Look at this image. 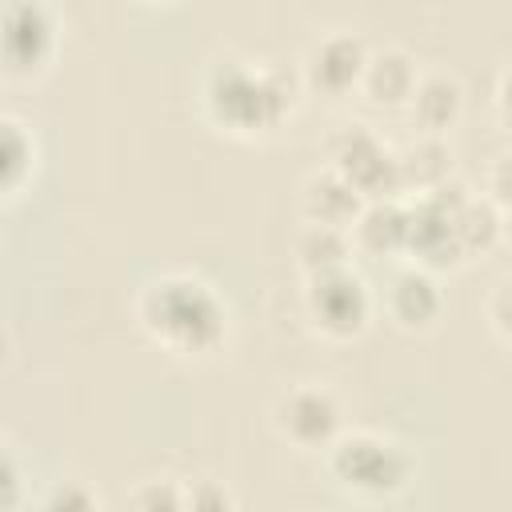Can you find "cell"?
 Segmentation results:
<instances>
[{
    "instance_id": "ba28073f",
    "label": "cell",
    "mask_w": 512,
    "mask_h": 512,
    "mask_svg": "<svg viewBox=\"0 0 512 512\" xmlns=\"http://www.w3.org/2000/svg\"><path fill=\"white\" fill-rule=\"evenodd\" d=\"M368 60V44L352 28H324L308 40L304 60H300V80L304 88L320 96H352L360 88V72Z\"/></svg>"
},
{
    "instance_id": "ac0fdd59",
    "label": "cell",
    "mask_w": 512,
    "mask_h": 512,
    "mask_svg": "<svg viewBox=\"0 0 512 512\" xmlns=\"http://www.w3.org/2000/svg\"><path fill=\"white\" fill-rule=\"evenodd\" d=\"M180 504H184V512H240L236 492L216 476H196V480L180 484Z\"/></svg>"
},
{
    "instance_id": "9c48e42d",
    "label": "cell",
    "mask_w": 512,
    "mask_h": 512,
    "mask_svg": "<svg viewBox=\"0 0 512 512\" xmlns=\"http://www.w3.org/2000/svg\"><path fill=\"white\" fill-rule=\"evenodd\" d=\"M384 312L400 332H428L444 316V284L432 268L400 264L384 288Z\"/></svg>"
},
{
    "instance_id": "4fadbf2b",
    "label": "cell",
    "mask_w": 512,
    "mask_h": 512,
    "mask_svg": "<svg viewBox=\"0 0 512 512\" xmlns=\"http://www.w3.org/2000/svg\"><path fill=\"white\" fill-rule=\"evenodd\" d=\"M352 248L364 256H404L408 248V208L404 196L388 200H364L360 216L348 228Z\"/></svg>"
},
{
    "instance_id": "44dd1931",
    "label": "cell",
    "mask_w": 512,
    "mask_h": 512,
    "mask_svg": "<svg viewBox=\"0 0 512 512\" xmlns=\"http://www.w3.org/2000/svg\"><path fill=\"white\" fill-rule=\"evenodd\" d=\"M20 500H24V468L12 444L0 436V512H16Z\"/></svg>"
},
{
    "instance_id": "7a4b0ae2",
    "label": "cell",
    "mask_w": 512,
    "mask_h": 512,
    "mask_svg": "<svg viewBox=\"0 0 512 512\" xmlns=\"http://www.w3.org/2000/svg\"><path fill=\"white\" fill-rule=\"evenodd\" d=\"M136 324L172 356H212L232 332V312L212 280L196 272H160L136 292Z\"/></svg>"
},
{
    "instance_id": "8992f818",
    "label": "cell",
    "mask_w": 512,
    "mask_h": 512,
    "mask_svg": "<svg viewBox=\"0 0 512 512\" xmlns=\"http://www.w3.org/2000/svg\"><path fill=\"white\" fill-rule=\"evenodd\" d=\"M60 20L44 0H8L0 4V76L32 80L56 56Z\"/></svg>"
},
{
    "instance_id": "30bf717a",
    "label": "cell",
    "mask_w": 512,
    "mask_h": 512,
    "mask_svg": "<svg viewBox=\"0 0 512 512\" xmlns=\"http://www.w3.org/2000/svg\"><path fill=\"white\" fill-rule=\"evenodd\" d=\"M404 116L416 128V136L444 140L460 124V116H464V88H460V80L452 72H444V68L420 72V80H416V88H412V96L404 104Z\"/></svg>"
},
{
    "instance_id": "3957f363",
    "label": "cell",
    "mask_w": 512,
    "mask_h": 512,
    "mask_svg": "<svg viewBox=\"0 0 512 512\" xmlns=\"http://www.w3.org/2000/svg\"><path fill=\"white\" fill-rule=\"evenodd\" d=\"M324 468L344 492L364 500H392L416 480L412 448L376 428H344L324 448Z\"/></svg>"
},
{
    "instance_id": "52a82bcc",
    "label": "cell",
    "mask_w": 512,
    "mask_h": 512,
    "mask_svg": "<svg viewBox=\"0 0 512 512\" xmlns=\"http://www.w3.org/2000/svg\"><path fill=\"white\" fill-rule=\"evenodd\" d=\"M272 428L300 452H324L344 432V404L328 384H288L272 400Z\"/></svg>"
},
{
    "instance_id": "7c38bea8",
    "label": "cell",
    "mask_w": 512,
    "mask_h": 512,
    "mask_svg": "<svg viewBox=\"0 0 512 512\" xmlns=\"http://www.w3.org/2000/svg\"><path fill=\"white\" fill-rule=\"evenodd\" d=\"M364 196L328 164L312 168L300 184V216L304 224H328V228H352V220L360 216Z\"/></svg>"
},
{
    "instance_id": "d6986e66",
    "label": "cell",
    "mask_w": 512,
    "mask_h": 512,
    "mask_svg": "<svg viewBox=\"0 0 512 512\" xmlns=\"http://www.w3.org/2000/svg\"><path fill=\"white\" fill-rule=\"evenodd\" d=\"M124 512H184V504H180V480H172V476H148V480H140L128 492Z\"/></svg>"
},
{
    "instance_id": "277c9868",
    "label": "cell",
    "mask_w": 512,
    "mask_h": 512,
    "mask_svg": "<svg viewBox=\"0 0 512 512\" xmlns=\"http://www.w3.org/2000/svg\"><path fill=\"white\" fill-rule=\"evenodd\" d=\"M304 316L308 324L324 336V340H356L372 312H376V296L368 288V280L348 264V268H332V272H316L304 276V292H300Z\"/></svg>"
},
{
    "instance_id": "8fae6325",
    "label": "cell",
    "mask_w": 512,
    "mask_h": 512,
    "mask_svg": "<svg viewBox=\"0 0 512 512\" xmlns=\"http://www.w3.org/2000/svg\"><path fill=\"white\" fill-rule=\"evenodd\" d=\"M416 80H420L416 56L404 44H380V48H368V60H364V72H360V88L356 92L368 104H376V108L404 112Z\"/></svg>"
},
{
    "instance_id": "9a60e30c",
    "label": "cell",
    "mask_w": 512,
    "mask_h": 512,
    "mask_svg": "<svg viewBox=\"0 0 512 512\" xmlns=\"http://www.w3.org/2000/svg\"><path fill=\"white\" fill-rule=\"evenodd\" d=\"M396 156H400V196H420L452 180V152L444 140L416 136V144Z\"/></svg>"
},
{
    "instance_id": "e0dca14e",
    "label": "cell",
    "mask_w": 512,
    "mask_h": 512,
    "mask_svg": "<svg viewBox=\"0 0 512 512\" xmlns=\"http://www.w3.org/2000/svg\"><path fill=\"white\" fill-rule=\"evenodd\" d=\"M460 256H488L500 240H504V208L492 204L484 192H468V200L460 204Z\"/></svg>"
},
{
    "instance_id": "5b68a950",
    "label": "cell",
    "mask_w": 512,
    "mask_h": 512,
    "mask_svg": "<svg viewBox=\"0 0 512 512\" xmlns=\"http://www.w3.org/2000/svg\"><path fill=\"white\" fill-rule=\"evenodd\" d=\"M324 164L340 172L364 200H388L400 196V156L396 148L372 132L368 124H344L324 144Z\"/></svg>"
},
{
    "instance_id": "2e32d148",
    "label": "cell",
    "mask_w": 512,
    "mask_h": 512,
    "mask_svg": "<svg viewBox=\"0 0 512 512\" xmlns=\"http://www.w3.org/2000/svg\"><path fill=\"white\" fill-rule=\"evenodd\" d=\"M296 264L304 276H316V272H332V268H348L356 248H352V236L344 228H328V224H304L296 232Z\"/></svg>"
},
{
    "instance_id": "5bb4252c",
    "label": "cell",
    "mask_w": 512,
    "mask_h": 512,
    "mask_svg": "<svg viewBox=\"0 0 512 512\" xmlns=\"http://www.w3.org/2000/svg\"><path fill=\"white\" fill-rule=\"evenodd\" d=\"M32 172H36V132L20 116L0 112V200L24 192Z\"/></svg>"
},
{
    "instance_id": "ffe728a7",
    "label": "cell",
    "mask_w": 512,
    "mask_h": 512,
    "mask_svg": "<svg viewBox=\"0 0 512 512\" xmlns=\"http://www.w3.org/2000/svg\"><path fill=\"white\" fill-rule=\"evenodd\" d=\"M40 512H100V496H96V488L88 480L68 476V480H56L44 492Z\"/></svg>"
},
{
    "instance_id": "7402d4cb",
    "label": "cell",
    "mask_w": 512,
    "mask_h": 512,
    "mask_svg": "<svg viewBox=\"0 0 512 512\" xmlns=\"http://www.w3.org/2000/svg\"><path fill=\"white\" fill-rule=\"evenodd\" d=\"M484 312H488V328H492V336H496L500 344H508V280H500V284L492 288Z\"/></svg>"
},
{
    "instance_id": "6da1fadb",
    "label": "cell",
    "mask_w": 512,
    "mask_h": 512,
    "mask_svg": "<svg viewBox=\"0 0 512 512\" xmlns=\"http://www.w3.org/2000/svg\"><path fill=\"white\" fill-rule=\"evenodd\" d=\"M296 96L300 84L288 68L244 52L212 56L200 76V108L208 124L244 140L276 132L296 112Z\"/></svg>"
}]
</instances>
